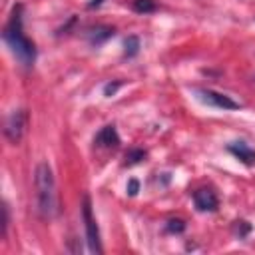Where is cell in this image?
I'll return each instance as SVG.
<instances>
[{
  "label": "cell",
  "instance_id": "obj_15",
  "mask_svg": "<svg viewBox=\"0 0 255 255\" xmlns=\"http://www.w3.org/2000/svg\"><path fill=\"white\" fill-rule=\"evenodd\" d=\"M8 223H10V215H8V203H2V235H6Z\"/></svg>",
  "mask_w": 255,
  "mask_h": 255
},
{
  "label": "cell",
  "instance_id": "obj_2",
  "mask_svg": "<svg viewBox=\"0 0 255 255\" xmlns=\"http://www.w3.org/2000/svg\"><path fill=\"white\" fill-rule=\"evenodd\" d=\"M34 185H36V209L42 219H52L58 213V193H56V179L48 161H40L34 171Z\"/></svg>",
  "mask_w": 255,
  "mask_h": 255
},
{
  "label": "cell",
  "instance_id": "obj_6",
  "mask_svg": "<svg viewBox=\"0 0 255 255\" xmlns=\"http://www.w3.org/2000/svg\"><path fill=\"white\" fill-rule=\"evenodd\" d=\"M193 203H195V207L199 211H215L217 205H219V199H217V195H215L213 189L201 187V189H197L193 193Z\"/></svg>",
  "mask_w": 255,
  "mask_h": 255
},
{
  "label": "cell",
  "instance_id": "obj_10",
  "mask_svg": "<svg viewBox=\"0 0 255 255\" xmlns=\"http://www.w3.org/2000/svg\"><path fill=\"white\" fill-rule=\"evenodd\" d=\"M131 8L137 14H149V12H153L157 8V4H155V0H133Z\"/></svg>",
  "mask_w": 255,
  "mask_h": 255
},
{
  "label": "cell",
  "instance_id": "obj_8",
  "mask_svg": "<svg viewBox=\"0 0 255 255\" xmlns=\"http://www.w3.org/2000/svg\"><path fill=\"white\" fill-rule=\"evenodd\" d=\"M227 149H229L239 161H243L245 165H253V163H255V149L249 147L245 141H233V143L227 145Z\"/></svg>",
  "mask_w": 255,
  "mask_h": 255
},
{
  "label": "cell",
  "instance_id": "obj_3",
  "mask_svg": "<svg viewBox=\"0 0 255 255\" xmlns=\"http://www.w3.org/2000/svg\"><path fill=\"white\" fill-rule=\"evenodd\" d=\"M82 219H84V227H86V241H88V249L92 253H102V241H100V229L96 223V217L92 213V201L90 195H84L82 199Z\"/></svg>",
  "mask_w": 255,
  "mask_h": 255
},
{
  "label": "cell",
  "instance_id": "obj_5",
  "mask_svg": "<svg viewBox=\"0 0 255 255\" xmlns=\"http://www.w3.org/2000/svg\"><path fill=\"white\" fill-rule=\"evenodd\" d=\"M24 128H26V112H24V110H14V112L6 118V124H4V135L8 137V141L18 143V141L22 139Z\"/></svg>",
  "mask_w": 255,
  "mask_h": 255
},
{
  "label": "cell",
  "instance_id": "obj_17",
  "mask_svg": "<svg viewBox=\"0 0 255 255\" xmlns=\"http://www.w3.org/2000/svg\"><path fill=\"white\" fill-rule=\"evenodd\" d=\"M122 84L120 82H110V84H106V88H104V94L106 96H114L116 92H118V88H120Z\"/></svg>",
  "mask_w": 255,
  "mask_h": 255
},
{
  "label": "cell",
  "instance_id": "obj_12",
  "mask_svg": "<svg viewBox=\"0 0 255 255\" xmlns=\"http://www.w3.org/2000/svg\"><path fill=\"white\" fill-rule=\"evenodd\" d=\"M143 157H145V151H143L141 147H131V149H128V153H126V161H128L129 165L139 163Z\"/></svg>",
  "mask_w": 255,
  "mask_h": 255
},
{
  "label": "cell",
  "instance_id": "obj_11",
  "mask_svg": "<svg viewBox=\"0 0 255 255\" xmlns=\"http://www.w3.org/2000/svg\"><path fill=\"white\" fill-rule=\"evenodd\" d=\"M126 50H124V54L128 56V58H133L137 52H139V38L137 36H128V40H126Z\"/></svg>",
  "mask_w": 255,
  "mask_h": 255
},
{
  "label": "cell",
  "instance_id": "obj_18",
  "mask_svg": "<svg viewBox=\"0 0 255 255\" xmlns=\"http://www.w3.org/2000/svg\"><path fill=\"white\" fill-rule=\"evenodd\" d=\"M102 4V0H92L90 2V8H96V6H100Z\"/></svg>",
  "mask_w": 255,
  "mask_h": 255
},
{
  "label": "cell",
  "instance_id": "obj_16",
  "mask_svg": "<svg viewBox=\"0 0 255 255\" xmlns=\"http://www.w3.org/2000/svg\"><path fill=\"white\" fill-rule=\"evenodd\" d=\"M137 191H139V181L137 179H129L128 181V195H137Z\"/></svg>",
  "mask_w": 255,
  "mask_h": 255
},
{
  "label": "cell",
  "instance_id": "obj_14",
  "mask_svg": "<svg viewBox=\"0 0 255 255\" xmlns=\"http://www.w3.org/2000/svg\"><path fill=\"white\" fill-rule=\"evenodd\" d=\"M249 231H251V227H249L247 221H235V233H237L239 237H245Z\"/></svg>",
  "mask_w": 255,
  "mask_h": 255
},
{
  "label": "cell",
  "instance_id": "obj_4",
  "mask_svg": "<svg viewBox=\"0 0 255 255\" xmlns=\"http://www.w3.org/2000/svg\"><path fill=\"white\" fill-rule=\"evenodd\" d=\"M195 96L199 102L211 106V108H219V110H239L241 104L231 100L229 96L221 94V92H215V90H207V88H197L195 90Z\"/></svg>",
  "mask_w": 255,
  "mask_h": 255
},
{
  "label": "cell",
  "instance_id": "obj_7",
  "mask_svg": "<svg viewBox=\"0 0 255 255\" xmlns=\"http://www.w3.org/2000/svg\"><path fill=\"white\" fill-rule=\"evenodd\" d=\"M94 143H96L98 147H118V145H120V135H118L116 126H104V128L96 133Z\"/></svg>",
  "mask_w": 255,
  "mask_h": 255
},
{
  "label": "cell",
  "instance_id": "obj_1",
  "mask_svg": "<svg viewBox=\"0 0 255 255\" xmlns=\"http://www.w3.org/2000/svg\"><path fill=\"white\" fill-rule=\"evenodd\" d=\"M2 38L8 44V48L12 50V54L16 56V60L24 68H30L34 64V60H36V46L24 34V28H22V6L20 4L14 6V10L10 14V20L6 22L4 30H2Z\"/></svg>",
  "mask_w": 255,
  "mask_h": 255
},
{
  "label": "cell",
  "instance_id": "obj_13",
  "mask_svg": "<svg viewBox=\"0 0 255 255\" xmlns=\"http://www.w3.org/2000/svg\"><path fill=\"white\" fill-rule=\"evenodd\" d=\"M165 229L169 233H181V231H185V221L183 219H169L165 223Z\"/></svg>",
  "mask_w": 255,
  "mask_h": 255
},
{
  "label": "cell",
  "instance_id": "obj_9",
  "mask_svg": "<svg viewBox=\"0 0 255 255\" xmlns=\"http://www.w3.org/2000/svg\"><path fill=\"white\" fill-rule=\"evenodd\" d=\"M112 36H114V28H110V26H96L90 30V42L92 44H102Z\"/></svg>",
  "mask_w": 255,
  "mask_h": 255
}]
</instances>
